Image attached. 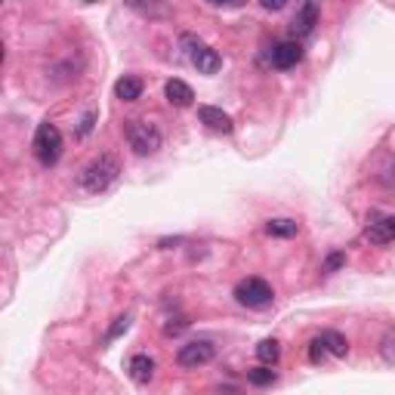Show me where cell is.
<instances>
[{"mask_svg": "<svg viewBox=\"0 0 395 395\" xmlns=\"http://www.w3.org/2000/svg\"><path fill=\"white\" fill-rule=\"evenodd\" d=\"M266 232L275 235V238H293V235L300 232V222L296 220H272V222H266Z\"/></svg>", "mask_w": 395, "mask_h": 395, "instance_id": "9a60e30c", "label": "cell"}, {"mask_svg": "<svg viewBox=\"0 0 395 395\" xmlns=\"http://www.w3.org/2000/svg\"><path fill=\"white\" fill-rule=\"evenodd\" d=\"M325 355H327V349L321 346L318 337H315L312 343H309V361H312V365H321V361H325Z\"/></svg>", "mask_w": 395, "mask_h": 395, "instance_id": "ffe728a7", "label": "cell"}, {"mask_svg": "<svg viewBox=\"0 0 395 395\" xmlns=\"http://www.w3.org/2000/svg\"><path fill=\"white\" fill-rule=\"evenodd\" d=\"M93 124H96V111H87L84 121H81V127H77V136H87L90 130H93Z\"/></svg>", "mask_w": 395, "mask_h": 395, "instance_id": "44dd1931", "label": "cell"}, {"mask_svg": "<svg viewBox=\"0 0 395 395\" xmlns=\"http://www.w3.org/2000/svg\"><path fill=\"white\" fill-rule=\"evenodd\" d=\"M127 371L136 383H148V380L155 377V361H151L148 355H133V358L127 361Z\"/></svg>", "mask_w": 395, "mask_h": 395, "instance_id": "7c38bea8", "label": "cell"}, {"mask_svg": "<svg viewBox=\"0 0 395 395\" xmlns=\"http://www.w3.org/2000/svg\"><path fill=\"white\" fill-rule=\"evenodd\" d=\"M127 142H130V148L136 151V155H142V157H148V155H157L164 146V136H161V130H157V124H151V121H142V117H133V121H127Z\"/></svg>", "mask_w": 395, "mask_h": 395, "instance_id": "7a4b0ae2", "label": "cell"}, {"mask_svg": "<svg viewBox=\"0 0 395 395\" xmlns=\"http://www.w3.org/2000/svg\"><path fill=\"white\" fill-rule=\"evenodd\" d=\"M198 117H201V124L207 130H213V133H232V117L226 115L222 108H216V105H201L198 108Z\"/></svg>", "mask_w": 395, "mask_h": 395, "instance_id": "ba28073f", "label": "cell"}, {"mask_svg": "<svg viewBox=\"0 0 395 395\" xmlns=\"http://www.w3.org/2000/svg\"><path fill=\"white\" fill-rule=\"evenodd\" d=\"M315 25H318V3H302L291 22V31L293 37H306L315 31Z\"/></svg>", "mask_w": 395, "mask_h": 395, "instance_id": "9c48e42d", "label": "cell"}, {"mask_svg": "<svg viewBox=\"0 0 395 395\" xmlns=\"http://www.w3.org/2000/svg\"><path fill=\"white\" fill-rule=\"evenodd\" d=\"M275 380H278V374L269 371V367H253V371H247V383H253V386H269V383H275Z\"/></svg>", "mask_w": 395, "mask_h": 395, "instance_id": "e0dca14e", "label": "cell"}, {"mask_svg": "<svg viewBox=\"0 0 395 395\" xmlns=\"http://www.w3.org/2000/svg\"><path fill=\"white\" fill-rule=\"evenodd\" d=\"M164 96H167L170 105H176V108H186V105H192V87H189L186 81H180V77H170L167 84H164Z\"/></svg>", "mask_w": 395, "mask_h": 395, "instance_id": "30bf717a", "label": "cell"}, {"mask_svg": "<svg viewBox=\"0 0 395 395\" xmlns=\"http://www.w3.org/2000/svg\"><path fill=\"white\" fill-rule=\"evenodd\" d=\"M115 96L124 99V102H136L142 96V81L136 75H124L121 81L115 84Z\"/></svg>", "mask_w": 395, "mask_h": 395, "instance_id": "4fadbf2b", "label": "cell"}, {"mask_svg": "<svg viewBox=\"0 0 395 395\" xmlns=\"http://www.w3.org/2000/svg\"><path fill=\"white\" fill-rule=\"evenodd\" d=\"M392 232H395V216H392Z\"/></svg>", "mask_w": 395, "mask_h": 395, "instance_id": "603a6c76", "label": "cell"}, {"mask_svg": "<svg viewBox=\"0 0 395 395\" xmlns=\"http://www.w3.org/2000/svg\"><path fill=\"white\" fill-rule=\"evenodd\" d=\"M216 349L210 340H192V343L180 346V352H176V361H180L182 367H201L207 365V361H213Z\"/></svg>", "mask_w": 395, "mask_h": 395, "instance_id": "8992f818", "label": "cell"}, {"mask_svg": "<svg viewBox=\"0 0 395 395\" xmlns=\"http://www.w3.org/2000/svg\"><path fill=\"white\" fill-rule=\"evenodd\" d=\"M117 176H121V161H117V155L102 151V155L93 157V161L81 170V189L87 195H102L115 186Z\"/></svg>", "mask_w": 395, "mask_h": 395, "instance_id": "6da1fadb", "label": "cell"}, {"mask_svg": "<svg viewBox=\"0 0 395 395\" xmlns=\"http://www.w3.org/2000/svg\"><path fill=\"white\" fill-rule=\"evenodd\" d=\"M346 266V253L343 250H334V253H327V260H325V272H337V269H343Z\"/></svg>", "mask_w": 395, "mask_h": 395, "instance_id": "d6986e66", "label": "cell"}, {"mask_svg": "<svg viewBox=\"0 0 395 395\" xmlns=\"http://www.w3.org/2000/svg\"><path fill=\"white\" fill-rule=\"evenodd\" d=\"M318 340H321V346L327 349V355H334V358H343V355L349 352V343H346V337L340 331H325Z\"/></svg>", "mask_w": 395, "mask_h": 395, "instance_id": "5bb4252c", "label": "cell"}, {"mask_svg": "<svg viewBox=\"0 0 395 395\" xmlns=\"http://www.w3.org/2000/svg\"><path fill=\"white\" fill-rule=\"evenodd\" d=\"M180 41H182V47H186L189 62H192L195 68H198V75H216V71L222 68L220 52H216L213 47H207V44H204L201 37H195V35H182Z\"/></svg>", "mask_w": 395, "mask_h": 395, "instance_id": "3957f363", "label": "cell"}, {"mask_svg": "<svg viewBox=\"0 0 395 395\" xmlns=\"http://www.w3.org/2000/svg\"><path fill=\"white\" fill-rule=\"evenodd\" d=\"M262 10H285V0H262Z\"/></svg>", "mask_w": 395, "mask_h": 395, "instance_id": "7402d4cb", "label": "cell"}, {"mask_svg": "<svg viewBox=\"0 0 395 395\" xmlns=\"http://www.w3.org/2000/svg\"><path fill=\"white\" fill-rule=\"evenodd\" d=\"M272 285L262 278H244L238 287H235V300L247 309H262L272 302Z\"/></svg>", "mask_w": 395, "mask_h": 395, "instance_id": "5b68a950", "label": "cell"}, {"mask_svg": "<svg viewBox=\"0 0 395 395\" xmlns=\"http://www.w3.org/2000/svg\"><path fill=\"white\" fill-rule=\"evenodd\" d=\"M365 235H367V241H374V244H389V241H395V232H392V216H383V220L367 222Z\"/></svg>", "mask_w": 395, "mask_h": 395, "instance_id": "8fae6325", "label": "cell"}, {"mask_svg": "<svg viewBox=\"0 0 395 395\" xmlns=\"http://www.w3.org/2000/svg\"><path fill=\"white\" fill-rule=\"evenodd\" d=\"M127 327H130V315H117V318H115V325H111V327H108V334H105V343H111V340H117L124 331H127Z\"/></svg>", "mask_w": 395, "mask_h": 395, "instance_id": "ac0fdd59", "label": "cell"}, {"mask_svg": "<svg viewBox=\"0 0 395 395\" xmlns=\"http://www.w3.org/2000/svg\"><path fill=\"white\" fill-rule=\"evenodd\" d=\"M35 155H37V161L44 164V167H52V164L62 157V133H59V127L56 124H50V121H44L41 127L35 130Z\"/></svg>", "mask_w": 395, "mask_h": 395, "instance_id": "277c9868", "label": "cell"}, {"mask_svg": "<svg viewBox=\"0 0 395 395\" xmlns=\"http://www.w3.org/2000/svg\"><path fill=\"white\" fill-rule=\"evenodd\" d=\"M278 355H281L278 340H262V343L256 346V358H260L262 365H275V361H278Z\"/></svg>", "mask_w": 395, "mask_h": 395, "instance_id": "2e32d148", "label": "cell"}, {"mask_svg": "<svg viewBox=\"0 0 395 395\" xmlns=\"http://www.w3.org/2000/svg\"><path fill=\"white\" fill-rule=\"evenodd\" d=\"M302 59V47H300V41H281V44H275L272 47V56H269V62L275 65V68H293L296 62Z\"/></svg>", "mask_w": 395, "mask_h": 395, "instance_id": "52a82bcc", "label": "cell"}]
</instances>
